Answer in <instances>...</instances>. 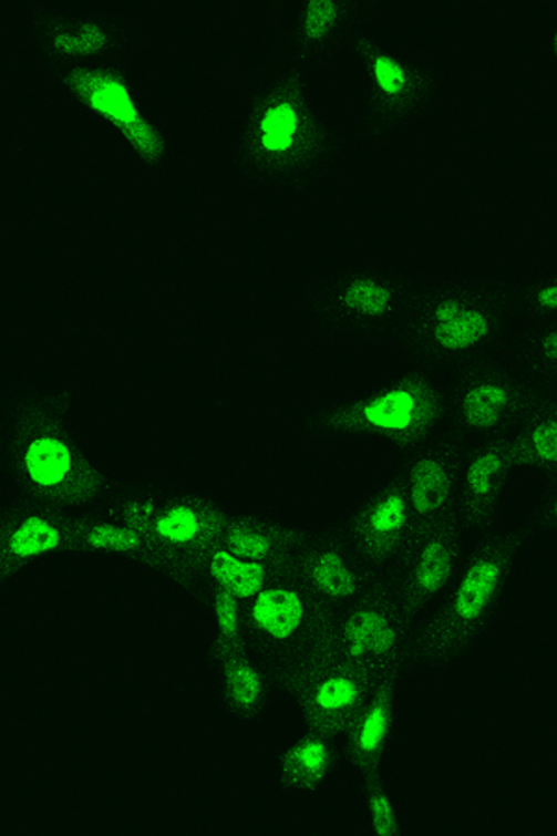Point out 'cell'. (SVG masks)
<instances>
[{"instance_id": "obj_1", "label": "cell", "mask_w": 557, "mask_h": 836, "mask_svg": "<svg viewBox=\"0 0 557 836\" xmlns=\"http://www.w3.org/2000/svg\"><path fill=\"white\" fill-rule=\"evenodd\" d=\"M520 328L515 287L454 279L420 312V347L435 369L454 378L507 355Z\"/></svg>"}, {"instance_id": "obj_2", "label": "cell", "mask_w": 557, "mask_h": 836, "mask_svg": "<svg viewBox=\"0 0 557 836\" xmlns=\"http://www.w3.org/2000/svg\"><path fill=\"white\" fill-rule=\"evenodd\" d=\"M448 389L444 407L455 426L472 438H491L507 426H520L548 396L512 353L454 375Z\"/></svg>"}, {"instance_id": "obj_3", "label": "cell", "mask_w": 557, "mask_h": 836, "mask_svg": "<svg viewBox=\"0 0 557 836\" xmlns=\"http://www.w3.org/2000/svg\"><path fill=\"white\" fill-rule=\"evenodd\" d=\"M520 536L506 534L483 547L482 554L466 567L455 586L450 608V623L454 629H468L483 618L506 577L507 567L518 550Z\"/></svg>"}, {"instance_id": "obj_4", "label": "cell", "mask_w": 557, "mask_h": 836, "mask_svg": "<svg viewBox=\"0 0 557 836\" xmlns=\"http://www.w3.org/2000/svg\"><path fill=\"white\" fill-rule=\"evenodd\" d=\"M75 90L93 112L121 128L142 155L156 156L161 153L158 134L142 117L133 95L117 76L101 71H84L75 79Z\"/></svg>"}, {"instance_id": "obj_5", "label": "cell", "mask_w": 557, "mask_h": 836, "mask_svg": "<svg viewBox=\"0 0 557 836\" xmlns=\"http://www.w3.org/2000/svg\"><path fill=\"white\" fill-rule=\"evenodd\" d=\"M509 353L543 393L557 396V317L523 322Z\"/></svg>"}, {"instance_id": "obj_6", "label": "cell", "mask_w": 557, "mask_h": 836, "mask_svg": "<svg viewBox=\"0 0 557 836\" xmlns=\"http://www.w3.org/2000/svg\"><path fill=\"white\" fill-rule=\"evenodd\" d=\"M518 452L537 467H557V396H545L520 424Z\"/></svg>"}, {"instance_id": "obj_7", "label": "cell", "mask_w": 557, "mask_h": 836, "mask_svg": "<svg viewBox=\"0 0 557 836\" xmlns=\"http://www.w3.org/2000/svg\"><path fill=\"white\" fill-rule=\"evenodd\" d=\"M454 478L448 462L441 456L420 460L411 474V504L414 512L424 517L435 515L448 504Z\"/></svg>"}, {"instance_id": "obj_8", "label": "cell", "mask_w": 557, "mask_h": 836, "mask_svg": "<svg viewBox=\"0 0 557 836\" xmlns=\"http://www.w3.org/2000/svg\"><path fill=\"white\" fill-rule=\"evenodd\" d=\"M507 465H509V456L504 444L485 446L472 457L471 462L466 463L465 474H463L465 493L468 500L476 506L477 512H485L487 509L485 506L501 489Z\"/></svg>"}, {"instance_id": "obj_9", "label": "cell", "mask_w": 557, "mask_h": 836, "mask_svg": "<svg viewBox=\"0 0 557 836\" xmlns=\"http://www.w3.org/2000/svg\"><path fill=\"white\" fill-rule=\"evenodd\" d=\"M431 413V400L420 399L413 391L396 389L364 407V419L381 430H408L420 416Z\"/></svg>"}, {"instance_id": "obj_10", "label": "cell", "mask_w": 557, "mask_h": 836, "mask_svg": "<svg viewBox=\"0 0 557 836\" xmlns=\"http://www.w3.org/2000/svg\"><path fill=\"white\" fill-rule=\"evenodd\" d=\"M455 566V548L443 536H433L420 548L414 566V584L422 595H437L450 582Z\"/></svg>"}, {"instance_id": "obj_11", "label": "cell", "mask_w": 557, "mask_h": 836, "mask_svg": "<svg viewBox=\"0 0 557 836\" xmlns=\"http://www.w3.org/2000/svg\"><path fill=\"white\" fill-rule=\"evenodd\" d=\"M255 621L260 629L274 636L292 634L301 621V602L298 595L287 589H271L260 595L255 605Z\"/></svg>"}, {"instance_id": "obj_12", "label": "cell", "mask_w": 557, "mask_h": 836, "mask_svg": "<svg viewBox=\"0 0 557 836\" xmlns=\"http://www.w3.org/2000/svg\"><path fill=\"white\" fill-rule=\"evenodd\" d=\"M348 646L353 654H381L394 646L396 636L385 616L375 610L355 613L345 629Z\"/></svg>"}, {"instance_id": "obj_13", "label": "cell", "mask_w": 557, "mask_h": 836, "mask_svg": "<svg viewBox=\"0 0 557 836\" xmlns=\"http://www.w3.org/2000/svg\"><path fill=\"white\" fill-rule=\"evenodd\" d=\"M344 303L355 317L375 322L391 314L394 292L380 279L359 277L345 287Z\"/></svg>"}, {"instance_id": "obj_14", "label": "cell", "mask_w": 557, "mask_h": 836, "mask_svg": "<svg viewBox=\"0 0 557 836\" xmlns=\"http://www.w3.org/2000/svg\"><path fill=\"white\" fill-rule=\"evenodd\" d=\"M71 454L65 444L56 438H38L27 452V468L30 476L41 485L60 484L70 473Z\"/></svg>"}, {"instance_id": "obj_15", "label": "cell", "mask_w": 557, "mask_h": 836, "mask_svg": "<svg viewBox=\"0 0 557 836\" xmlns=\"http://www.w3.org/2000/svg\"><path fill=\"white\" fill-rule=\"evenodd\" d=\"M299 134L298 110L290 103L271 104L259 123V138L262 149L281 155L292 149Z\"/></svg>"}, {"instance_id": "obj_16", "label": "cell", "mask_w": 557, "mask_h": 836, "mask_svg": "<svg viewBox=\"0 0 557 836\" xmlns=\"http://www.w3.org/2000/svg\"><path fill=\"white\" fill-rule=\"evenodd\" d=\"M213 572L219 582L233 594L249 597L257 594L265 582V571L257 564H244L229 553H218L213 558Z\"/></svg>"}, {"instance_id": "obj_17", "label": "cell", "mask_w": 557, "mask_h": 836, "mask_svg": "<svg viewBox=\"0 0 557 836\" xmlns=\"http://www.w3.org/2000/svg\"><path fill=\"white\" fill-rule=\"evenodd\" d=\"M518 311L526 320L557 317V277L515 287Z\"/></svg>"}, {"instance_id": "obj_18", "label": "cell", "mask_w": 557, "mask_h": 836, "mask_svg": "<svg viewBox=\"0 0 557 836\" xmlns=\"http://www.w3.org/2000/svg\"><path fill=\"white\" fill-rule=\"evenodd\" d=\"M314 578L326 594L333 597H350L355 594L357 580L353 572L348 569L340 556L334 553H326L320 556L314 567Z\"/></svg>"}, {"instance_id": "obj_19", "label": "cell", "mask_w": 557, "mask_h": 836, "mask_svg": "<svg viewBox=\"0 0 557 836\" xmlns=\"http://www.w3.org/2000/svg\"><path fill=\"white\" fill-rule=\"evenodd\" d=\"M56 545V528L41 519H30L23 523L13 534L12 539L13 553L19 554V556H35V554L51 550Z\"/></svg>"}, {"instance_id": "obj_20", "label": "cell", "mask_w": 557, "mask_h": 836, "mask_svg": "<svg viewBox=\"0 0 557 836\" xmlns=\"http://www.w3.org/2000/svg\"><path fill=\"white\" fill-rule=\"evenodd\" d=\"M405 525V502L402 496H386L375 506L370 526L375 534H394Z\"/></svg>"}, {"instance_id": "obj_21", "label": "cell", "mask_w": 557, "mask_h": 836, "mask_svg": "<svg viewBox=\"0 0 557 836\" xmlns=\"http://www.w3.org/2000/svg\"><path fill=\"white\" fill-rule=\"evenodd\" d=\"M106 41L103 30L97 27H79V29H70L58 35V47L65 52H75V54H84V52H93L101 49Z\"/></svg>"}, {"instance_id": "obj_22", "label": "cell", "mask_w": 557, "mask_h": 836, "mask_svg": "<svg viewBox=\"0 0 557 836\" xmlns=\"http://www.w3.org/2000/svg\"><path fill=\"white\" fill-rule=\"evenodd\" d=\"M156 530L172 541H188L197 534L196 515L192 514L190 509H173L158 520Z\"/></svg>"}, {"instance_id": "obj_23", "label": "cell", "mask_w": 557, "mask_h": 836, "mask_svg": "<svg viewBox=\"0 0 557 836\" xmlns=\"http://www.w3.org/2000/svg\"><path fill=\"white\" fill-rule=\"evenodd\" d=\"M90 543L93 547L110 548V550H131L138 545V537L133 531L117 526H97L90 531Z\"/></svg>"}, {"instance_id": "obj_24", "label": "cell", "mask_w": 557, "mask_h": 836, "mask_svg": "<svg viewBox=\"0 0 557 836\" xmlns=\"http://www.w3.org/2000/svg\"><path fill=\"white\" fill-rule=\"evenodd\" d=\"M317 699L323 710H339L355 701L357 688L353 682L345 679H334L320 688Z\"/></svg>"}, {"instance_id": "obj_25", "label": "cell", "mask_w": 557, "mask_h": 836, "mask_svg": "<svg viewBox=\"0 0 557 836\" xmlns=\"http://www.w3.org/2000/svg\"><path fill=\"white\" fill-rule=\"evenodd\" d=\"M339 16V8L333 2H314L307 8L305 13V29L312 38H322L328 34Z\"/></svg>"}, {"instance_id": "obj_26", "label": "cell", "mask_w": 557, "mask_h": 836, "mask_svg": "<svg viewBox=\"0 0 557 836\" xmlns=\"http://www.w3.org/2000/svg\"><path fill=\"white\" fill-rule=\"evenodd\" d=\"M230 690L241 706H251L259 698V681L251 669L236 665L230 673Z\"/></svg>"}, {"instance_id": "obj_27", "label": "cell", "mask_w": 557, "mask_h": 836, "mask_svg": "<svg viewBox=\"0 0 557 836\" xmlns=\"http://www.w3.org/2000/svg\"><path fill=\"white\" fill-rule=\"evenodd\" d=\"M386 725H389V720H386L385 706H375V709L368 714L367 720H364V725H362L361 729L359 744H361L362 750H378L381 742H383V739H385Z\"/></svg>"}, {"instance_id": "obj_28", "label": "cell", "mask_w": 557, "mask_h": 836, "mask_svg": "<svg viewBox=\"0 0 557 836\" xmlns=\"http://www.w3.org/2000/svg\"><path fill=\"white\" fill-rule=\"evenodd\" d=\"M293 758L298 761L301 772H307L312 777H322L323 767H326V750L322 744L311 742V744L301 745L293 753Z\"/></svg>"}, {"instance_id": "obj_29", "label": "cell", "mask_w": 557, "mask_h": 836, "mask_svg": "<svg viewBox=\"0 0 557 836\" xmlns=\"http://www.w3.org/2000/svg\"><path fill=\"white\" fill-rule=\"evenodd\" d=\"M372 824L378 835L391 836L396 833V816L385 794H375L372 799Z\"/></svg>"}, {"instance_id": "obj_30", "label": "cell", "mask_w": 557, "mask_h": 836, "mask_svg": "<svg viewBox=\"0 0 557 836\" xmlns=\"http://www.w3.org/2000/svg\"><path fill=\"white\" fill-rule=\"evenodd\" d=\"M375 79L383 93H400L405 86V76L400 68L385 59L375 62Z\"/></svg>"}, {"instance_id": "obj_31", "label": "cell", "mask_w": 557, "mask_h": 836, "mask_svg": "<svg viewBox=\"0 0 557 836\" xmlns=\"http://www.w3.org/2000/svg\"><path fill=\"white\" fill-rule=\"evenodd\" d=\"M230 543H233V548H235L236 553L251 556V558L262 556L266 553V548H268V543L262 537L257 536V534H251V531H235L233 537H230Z\"/></svg>"}, {"instance_id": "obj_32", "label": "cell", "mask_w": 557, "mask_h": 836, "mask_svg": "<svg viewBox=\"0 0 557 836\" xmlns=\"http://www.w3.org/2000/svg\"><path fill=\"white\" fill-rule=\"evenodd\" d=\"M216 616L218 623L227 634H236L238 629V616H236V602L229 594H219L216 599Z\"/></svg>"}, {"instance_id": "obj_33", "label": "cell", "mask_w": 557, "mask_h": 836, "mask_svg": "<svg viewBox=\"0 0 557 836\" xmlns=\"http://www.w3.org/2000/svg\"><path fill=\"white\" fill-rule=\"evenodd\" d=\"M151 515H153V508L149 504H136L128 512V519L133 520V525L145 526L149 523Z\"/></svg>"}, {"instance_id": "obj_34", "label": "cell", "mask_w": 557, "mask_h": 836, "mask_svg": "<svg viewBox=\"0 0 557 836\" xmlns=\"http://www.w3.org/2000/svg\"><path fill=\"white\" fill-rule=\"evenodd\" d=\"M546 514H548V519H550L551 525L557 526V491L551 495L550 500H548Z\"/></svg>"}]
</instances>
